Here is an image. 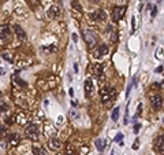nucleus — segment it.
<instances>
[{"label": "nucleus", "instance_id": "f257e3e1", "mask_svg": "<svg viewBox=\"0 0 164 155\" xmlns=\"http://www.w3.org/2000/svg\"><path fill=\"white\" fill-rule=\"evenodd\" d=\"M100 96H101V103L109 106L113 102V99L116 98V91L113 86H104L100 89Z\"/></svg>", "mask_w": 164, "mask_h": 155}, {"label": "nucleus", "instance_id": "f03ea898", "mask_svg": "<svg viewBox=\"0 0 164 155\" xmlns=\"http://www.w3.org/2000/svg\"><path fill=\"white\" fill-rule=\"evenodd\" d=\"M25 135H26V137L30 139V140H33V141L38 140V137H40L38 125H37V124H34V122L28 124L26 128H25Z\"/></svg>", "mask_w": 164, "mask_h": 155}, {"label": "nucleus", "instance_id": "7ed1b4c3", "mask_svg": "<svg viewBox=\"0 0 164 155\" xmlns=\"http://www.w3.org/2000/svg\"><path fill=\"white\" fill-rule=\"evenodd\" d=\"M84 40L85 43L88 44L89 47H96L97 44V35L94 30H92V29H85L84 30Z\"/></svg>", "mask_w": 164, "mask_h": 155}, {"label": "nucleus", "instance_id": "20e7f679", "mask_svg": "<svg viewBox=\"0 0 164 155\" xmlns=\"http://www.w3.org/2000/svg\"><path fill=\"white\" fill-rule=\"evenodd\" d=\"M108 52H109V47H108L107 44H99V46H96L93 48L92 55H93L94 59H103Z\"/></svg>", "mask_w": 164, "mask_h": 155}, {"label": "nucleus", "instance_id": "39448f33", "mask_svg": "<svg viewBox=\"0 0 164 155\" xmlns=\"http://www.w3.org/2000/svg\"><path fill=\"white\" fill-rule=\"evenodd\" d=\"M89 18H90L92 22H105L107 19V14L104 10H96L89 14Z\"/></svg>", "mask_w": 164, "mask_h": 155}, {"label": "nucleus", "instance_id": "423d86ee", "mask_svg": "<svg viewBox=\"0 0 164 155\" xmlns=\"http://www.w3.org/2000/svg\"><path fill=\"white\" fill-rule=\"evenodd\" d=\"M125 12H126V7H123V6L115 7V8H113V11H112V21H113L115 23H116V22H120V19L123 18Z\"/></svg>", "mask_w": 164, "mask_h": 155}, {"label": "nucleus", "instance_id": "0eeeda50", "mask_svg": "<svg viewBox=\"0 0 164 155\" xmlns=\"http://www.w3.org/2000/svg\"><path fill=\"white\" fill-rule=\"evenodd\" d=\"M60 14H62V10H60V7L56 6V4H53L48 8V11H47V15L49 19H57V18L60 17Z\"/></svg>", "mask_w": 164, "mask_h": 155}, {"label": "nucleus", "instance_id": "6e6552de", "mask_svg": "<svg viewBox=\"0 0 164 155\" xmlns=\"http://www.w3.org/2000/svg\"><path fill=\"white\" fill-rule=\"evenodd\" d=\"M151 103H152V107L155 110L161 109V107H163V96L159 95V93L152 95V96H151Z\"/></svg>", "mask_w": 164, "mask_h": 155}, {"label": "nucleus", "instance_id": "1a4fd4ad", "mask_svg": "<svg viewBox=\"0 0 164 155\" xmlns=\"http://www.w3.org/2000/svg\"><path fill=\"white\" fill-rule=\"evenodd\" d=\"M10 36H11L10 26H8V25H0V40L6 41L10 39Z\"/></svg>", "mask_w": 164, "mask_h": 155}, {"label": "nucleus", "instance_id": "9d476101", "mask_svg": "<svg viewBox=\"0 0 164 155\" xmlns=\"http://www.w3.org/2000/svg\"><path fill=\"white\" fill-rule=\"evenodd\" d=\"M92 73H93V75H94V77H97V78H101L103 73H104V66H103L101 63H94L93 66H92Z\"/></svg>", "mask_w": 164, "mask_h": 155}, {"label": "nucleus", "instance_id": "9b49d317", "mask_svg": "<svg viewBox=\"0 0 164 155\" xmlns=\"http://www.w3.org/2000/svg\"><path fill=\"white\" fill-rule=\"evenodd\" d=\"M155 148L161 155H164V136H159V137L155 140Z\"/></svg>", "mask_w": 164, "mask_h": 155}, {"label": "nucleus", "instance_id": "f8f14e48", "mask_svg": "<svg viewBox=\"0 0 164 155\" xmlns=\"http://www.w3.org/2000/svg\"><path fill=\"white\" fill-rule=\"evenodd\" d=\"M85 93L86 96H92L93 95V92H94V85H93V81L90 78H86L85 80Z\"/></svg>", "mask_w": 164, "mask_h": 155}, {"label": "nucleus", "instance_id": "ddd939ff", "mask_svg": "<svg viewBox=\"0 0 164 155\" xmlns=\"http://www.w3.org/2000/svg\"><path fill=\"white\" fill-rule=\"evenodd\" d=\"M14 32H15V35H17V37L19 40H22V41L26 40V37H28V36H26V32H25L19 25H15V26H14Z\"/></svg>", "mask_w": 164, "mask_h": 155}, {"label": "nucleus", "instance_id": "4468645a", "mask_svg": "<svg viewBox=\"0 0 164 155\" xmlns=\"http://www.w3.org/2000/svg\"><path fill=\"white\" fill-rule=\"evenodd\" d=\"M7 139H8V141L14 145H17L19 141H21V136L18 135V133H8L7 135Z\"/></svg>", "mask_w": 164, "mask_h": 155}, {"label": "nucleus", "instance_id": "2eb2a0df", "mask_svg": "<svg viewBox=\"0 0 164 155\" xmlns=\"http://www.w3.org/2000/svg\"><path fill=\"white\" fill-rule=\"evenodd\" d=\"M107 141H105V140H101V139H97L96 141H94V145H96V148L99 150V151H100V152H101V151H104V150H105V147H107Z\"/></svg>", "mask_w": 164, "mask_h": 155}, {"label": "nucleus", "instance_id": "dca6fc26", "mask_svg": "<svg viewBox=\"0 0 164 155\" xmlns=\"http://www.w3.org/2000/svg\"><path fill=\"white\" fill-rule=\"evenodd\" d=\"M60 145H62V143H60V140L56 137H53L49 140V147H51L52 150H59L60 148Z\"/></svg>", "mask_w": 164, "mask_h": 155}, {"label": "nucleus", "instance_id": "f3484780", "mask_svg": "<svg viewBox=\"0 0 164 155\" xmlns=\"http://www.w3.org/2000/svg\"><path fill=\"white\" fill-rule=\"evenodd\" d=\"M14 82H15L19 88H26V86H28V82H26V81H23V80H21V77H18L17 74L14 75Z\"/></svg>", "mask_w": 164, "mask_h": 155}, {"label": "nucleus", "instance_id": "a211bd4d", "mask_svg": "<svg viewBox=\"0 0 164 155\" xmlns=\"http://www.w3.org/2000/svg\"><path fill=\"white\" fill-rule=\"evenodd\" d=\"M33 154L34 155H48V151L45 148H43V147H37V145H34L33 147Z\"/></svg>", "mask_w": 164, "mask_h": 155}, {"label": "nucleus", "instance_id": "6ab92c4d", "mask_svg": "<svg viewBox=\"0 0 164 155\" xmlns=\"http://www.w3.org/2000/svg\"><path fill=\"white\" fill-rule=\"evenodd\" d=\"M71 7H73V8L77 12H82V11H84V10H82V6L79 4L78 0H74V1H71Z\"/></svg>", "mask_w": 164, "mask_h": 155}, {"label": "nucleus", "instance_id": "aec40b11", "mask_svg": "<svg viewBox=\"0 0 164 155\" xmlns=\"http://www.w3.org/2000/svg\"><path fill=\"white\" fill-rule=\"evenodd\" d=\"M119 113H120V107H115L112 111V114H111V118H112V121H116L119 120Z\"/></svg>", "mask_w": 164, "mask_h": 155}, {"label": "nucleus", "instance_id": "412c9836", "mask_svg": "<svg viewBox=\"0 0 164 155\" xmlns=\"http://www.w3.org/2000/svg\"><path fill=\"white\" fill-rule=\"evenodd\" d=\"M155 54H156V58H157V59H160V61H164V50L161 48V47H159Z\"/></svg>", "mask_w": 164, "mask_h": 155}, {"label": "nucleus", "instance_id": "4be33fe9", "mask_svg": "<svg viewBox=\"0 0 164 155\" xmlns=\"http://www.w3.org/2000/svg\"><path fill=\"white\" fill-rule=\"evenodd\" d=\"M7 110H8V106H7L6 103H1V104H0V114L7 113Z\"/></svg>", "mask_w": 164, "mask_h": 155}, {"label": "nucleus", "instance_id": "5701e85b", "mask_svg": "<svg viewBox=\"0 0 164 155\" xmlns=\"http://www.w3.org/2000/svg\"><path fill=\"white\" fill-rule=\"evenodd\" d=\"M141 110H142V103H140V104H138V110H137L136 115H134V121L137 120V117H140V115H141Z\"/></svg>", "mask_w": 164, "mask_h": 155}, {"label": "nucleus", "instance_id": "b1692460", "mask_svg": "<svg viewBox=\"0 0 164 155\" xmlns=\"http://www.w3.org/2000/svg\"><path fill=\"white\" fill-rule=\"evenodd\" d=\"M122 139H123V135H122V133H118V135H116V137H115V143H122Z\"/></svg>", "mask_w": 164, "mask_h": 155}, {"label": "nucleus", "instance_id": "393cba45", "mask_svg": "<svg viewBox=\"0 0 164 155\" xmlns=\"http://www.w3.org/2000/svg\"><path fill=\"white\" fill-rule=\"evenodd\" d=\"M43 50H48L49 52H55V51H56V47H55V46H52V47H44Z\"/></svg>", "mask_w": 164, "mask_h": 155}, {"label": "nucleus", "instance_id": "a878e982", "mask_svg": "<svg viewBox=\"0 0 164 155\" xmlns=\"http://www.w3.org/2000/svg\"><path fill=\"white\" fill-rule=\"evenodd\" d=\"M140 129H141V124H136V125H134V133H136V135H137Z\"/></svg>", "mask_w": 164, "mask_h": 155}, {"label": "nucleus", "instance_id": "bb28decb", "mask_svg": "<svg viewBox=\"0 0 164 155\" xmlns=\"http://www.w3.org/2000/svg\"><path fill=\"white\" fill-rule=\"evenodd\" d=\"M1 58H3V59H6V61H8V62H12V59L8 56V54H3V55H1Z\"/></svg>", "mask_w": 164, "mask_h": 155}, {"label": "nucleus", "instance_id": "cd10ccee", "mask_svg": "<svg viewBox=\"0 0 164 155\" xmlns=\"http://www.w3.org/2000/svg\"><path fill=\"white\" fill-rule=\"evenodd\" d=\"M140 141H138V139H137L136 141H134V145H133V150H138V147H140Z\"/></svg>", "mask_w": 164, "mask_h": 155}, {"label": "nucleus", "instance_id": "c85d7f7f", "mask_svg": "<svg viewBox=\"0 0 164 155\" xmlns=\"http://www.w3.org/2000/svg\"><path fill=\"white\" fill-rule=\"evenodd\" d=\"M156 14H157V7H153L152 8V17H156Z\"/></svg>", "mask_w": 164, "mask_h": 155}, {"label": "nucleus", "instance_id": "c756f323", "mask_svg": "<svg viewBox=\"0 0 164 155\" xmlns=\"http://www.w3.org/2000/svg\"><path fill=\"white\" fill-rule=\"evenodd\" d=\"M160 71H163V66H159L155 69V73H160Z\"/></svg>", "mask_w": 164, "mask_h": 155}, {"label": "nucleus", "instance_id": "7c9ffc66", "mask_svg": "<svg viewBox=\"0 0 164 155\" xmlns=\"http://www.w3.org/2000/svg\"><path fill=\"white\" fill-rule=\"evenodd\" d=\"M130 91H131V85H129V88H127V91H126V98L129 96V93H130Z\"/></svg>", "mask_w": 164, "mask_h": 155}, {"label": "nucleus", "instance_id": "2f4dec72", "mask_svg": "<svg viewBox=\"0 0 164 155\" xmlns=\"http://www.w3.org/2000/svg\"><path fill=\"white\" fill-rule=\"evenodd\" d=\"M68 93H70V96H73V95H74V89H73V88H70V91H68Z\"/></svg>", "mask_w": 164, "mask_h": 155}, {"label": "nucleus", "instance_id": "473e14b6", "mask_svg": "<svg viewBox=\"0 0 164 155\" xmlns=\"http://www.w3.org/2000/svg\"><path fill=\"white\" fill-rule=\"evenodd\" d=\"M74 70H75V71H78V65H77V63L74 65Z\"/></svg>", "mask_w": 164, "mask_h": 155}, {"label": "nucleus", "instance_id": "72a5a7b5", "mask_svg": "<svg viewBox=\"0 0 164 155\" xmlns=\"http://www.w3.org/2000/svg\"><path fill=\"white\" fill-rule=\"evenodd\" d=\"M92 1H94V3H100L101 0H92Z\"/></svg>", "mask_w": 164, "mask_h": 155}, {"label": "nucleus", "instance_id": "f704fd0d", "mask_svg": "<svg viewBox=\"0 0 164 155\" xmlns=\"http://www.w3.org/2000/svg\"><path fill=\"white\" fill-rule=\"evenodd\" d=\"M66 155H74V154H70V152H68V154H66Z\"/></svg>", "mask_w": 164, "mask_h": 155}, {"label": "nucleus", "instance_id": "c9c22d12", "mask_svg": "<svg viewBox=\"0 0 164 155\" xmlns=\"http://www.w3.org/2000/svg\"><path fill=\"white\" fill-rule=\"evenodd\" d=\"M119 1H126V0H119Z\"/></svg>", "mask_w": 164, "mask_h": 155}, {"label": "nucleus", "instance_id": "e433bc0d", "mask_svg": "<svg viewBox=\"0 0 164 155\" xmlns=\"http://www.w3.org/2000/svg\"><path fill=\"white\" fill-rule=\"evenodd\" d=\"M0 99H1V93H0Z\"/></svg>", "mask_w": 164, "mask_h": 155}, {"label": "nucleus", "instance_id": "4c0bfd02", "mask_svg": "<svg viewBox=\"0 0 164 155\" xmlns=\"http://www.w3.org/2000/svg\"><path fill=\"white\" fill-rule=\"evenodd\" d=\"M111 155H113V152H112V154H111Z\"/></svg>", "mask_w": 164, "mask_h": 155}]
</instances>
